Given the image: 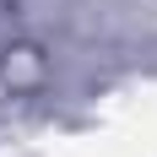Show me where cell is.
<instances>
[{
    "label": "cell",
    "instance_id": "7a4b0ae2",
    "mask_svg": "<svg viewBox=\"0 0 157 157\" xmlns=\"http://www.w3.org/2000/svg\"><path fill=\"white\" fill-rule=\"evenodd\" d=\"M11 6H16V0H0V16H6V11H11Z\"/></svg>",
    "mask_w": 157,
    "mask_h": 157
},
{
    "label": "cell",
    "instance_id": "6da1fadb",
    "mask_svg": "<svg viewBox=\"0 0 157 157\" xmlns=\"http://www.w3.org/2000/svg\"><path fill=\"white\" fill-rule=\"evenodd\" d=\"M54 81V49L33 33H16L0 44V92L11 103H33V98L49 92Z\"/></svg>",
    "mask_w": 157,
    "mask_h": 157
}]
</instances>
